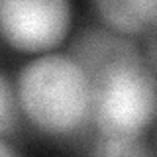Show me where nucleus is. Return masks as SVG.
Instances as JSON below:
<instances>
[{
	"label": "nucleus",
	"instance_id": "obj_8",
	"mask_svg": "<svg viewBox=\"0 0 157 157\" xmlns=\"http://www.w3.org/2000/svg\"><path fill=\"white\" fill-rule=\"evenodd\" d=\"M141 55H144V63L147 65V69L157 77V28L153 32L147 33L145 47H144V51H141Z\"/></svg>",
	"mask_w": 157,
	"mask_h": 157
},
{
	"label": "nucleus",
	"instance_id": "obj_6",
	"mask_svg": "<svg viewBox=\"0 0 157 157\" xmlns=\"http://www.w3.org/2000/svg\"><path fill=\"white\" fill-rule=\"evenodd\" d=\"M90 157H157L141 137L98 136L90 149Z\"/></svg>",
	"mask_w": 157,
	"mask_h": 157
},
{
	"label": "nucleus",
	"instance_id": "obj_10",
	"mask_svg": "<svg viewBox=\"0 0 157 157\" xmlns=\"http://www.w3.org/2000/svg\"><path fill=\"white\" fill-rule=\"evenodd\" d=\"M155 147H157V126H155Z\"/></svg>",
	"mask_w": 157,
	"mask_h": 157
},
{
	"label": "nucleus",
	"instance_id": "obj_9",
	"mask_svg": "<svg viewBox=\"0 0 157 157\" xmlns=\"http://www.w3.org/2000/svg\"><path fill=\"white\" fill-rule=\"evenodd\" d=\"M0 157H20V155H18L8 144H4V141L0 140Z\"/></svg>",
	"mask_w": 157,
	"mask_h": 157
},
{
	"label": "nucleus",
	"instance_id": "obj_3",
	"mask_svg": "<svg viewBox=\"0 0 157 157\" xmlns=\"http://www.w3.org/2000/svg\"><path fill=\"white\" fill-rule=\"evenodd\" d=\"M71 24L67 0H2L0 36L22 51H45L65 37Z\"/></svg>",
	"mask_w": 157,
	"mask_h": 157
},
{
	"label": "nucleus",
	"instance_id": "obj_7",
	"mask_svg": "<svg viewBox=\"0 0 157 157\" xmlns=\"http://www.w3.org/2000/svg\"><path fill=\"white\" fill-rule=\"evenodd\" d=\"M18 94L14 92L12 82L6 78L4 73H0V136L12 132V128L18 122Z\"/></svg>",
	"mask_w": 157,
	"mask_h": 157
},
{
	"label": "nucleus",
	"instance_id": "obj_4",
	"mask_svg": "<svg viewBox=\"0 0 157 157\" xmlns=\"http://www.w3.org/2000/svg\"><path fill=\"white\" fill-rule=\"evenodd\" d=\"M67 55L85 71L88 81L112 67L144 63L141 49L134 39L104 24L85 26L73 37Z\"/></svg>",
	"mask_w": 157,
	"mask_h": 157
},
{
	"label": "nucleus",
	"instance_id": "obj_1",
	"mask_svg": "<svg viewBox=\"0 0 157 157\" xmlns=\"http://www.w3.org/2000/svg\"><path fill=\"white\" fill-rule=\"evenodd\" d=\"M18 102L41 132L69 136L90 118V81L69 55H41L20 71Z\"/></svg>",
	"mask_w": 157,
	"mask_h": 157
},
{
	"label": "nucleus",
	"instance_id": "obj_5",
	"mask_svg": "<svg viewBox=\"0 0 157 157\" xmlns=\"http://www.w3.org/2000/svg\"><path fill=\"white\" fill-rule=\"evenodd\" d=\"M94 6L104 26L128 37L157 28V0H98Z\"/></svg>",
	"mask_w": 157,
	"mask_h": 157
},
{
	"label": "nucleus",
	"instance_id": "obj_2",
	"mask_svg": "<svg viewBox=\"0 0 157 157\" xmlns=\"http://www.w3.org/2000/svg\"><path fill=\"white\" fill-rule=\"evenodd\" d=\"M90 118L98 136L141 137L157 118V77L145 63H126L92 77Z\"/></svg>",
	"mask_w": 157,
	"mask_h": 157
}]
</instances>
